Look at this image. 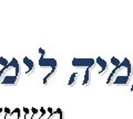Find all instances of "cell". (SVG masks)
Wrapping results in <instances>:
<instances>
[{
  "label": "cell",
  "mask_w": 133,
  "mask_h": 119,
  "mask_svg": "<svg viewBox=\"0 0 133 119\" xmlns=\"http://www.w3.org/2000/svg\"><path fill=\"white\" fill-rule=\"evenodd\" d=\"M19 64L17 63L16 59H12L11 62L5 65V67L0 72V77H3L1 84H15L19 77Z\"/></svg>",
  "instance_id": "cell-1"
}]
</instances>
